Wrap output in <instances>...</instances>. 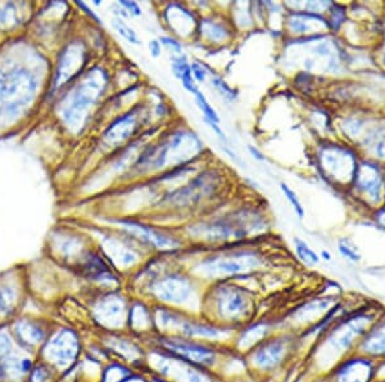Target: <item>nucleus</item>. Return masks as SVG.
I'll use <instances>...</instances> for the list:
<instances>
[{
    "label": "nucleus",
    "mask_w": 385,
    "mask_h": 382,
    "mask_svg": "<svg viewBox=\"0 0 385 382\" xmlns=\"http://www.w3.org/2000/svg\"><path fill=\"white\" fill-rule=\"evenodd\" d=\"M380 311L372 307H365L334 319L317 344L316 363L328 374L342 359L356 353L362 337Z\"/></svg>",
    "instance_id": "obj_1"
},
{
    "label": "nucleus",
    "mask_w": 385,
    "mask_h": 382,
    "mask_svg": "<svg viewBox=\"0 0 385 382\" xmlns=\"http://www.w3.org/2000/svg\"><path fill=\"white\" fill-rule=\"evenodd\" d=\"M105 87V76L100 70L93 71L79 84L63 107V119L68 126L79 128L84 124L90 108L102 96Z\"/></svg>",
    "instance_id": "obj_2"
},
{
    "label": "nucleus",
    "mask_w": 385,
    "mask_h": 382,
    "mask_svg": "<svg viewBox=\"0 0 385 382\" xmlns=\"http://www.w3.org/2000/svg\"><path fill=\"white\" fill-rule=\"evenodd\" d=\"M213 308L226 323H241L253 316L255 296L239 286L224 285L213 293Z\"/></svg>",
    "instance_id": "obj_3"
},
{
    "label": "nucleus",
    "mask_w": 385,
    "mask_h": 382,
    "mask_svg": "<svg viewBox=\"0 0 385 382\" xmlns=\"http://www.w3.org/2000/svg\"><path fill=\"white\" fill-rule=\"evenodd\" d=\"M158 346L163 353L204 369L216 365L218 353L207 342L186 339L177 335H162L158 339Z\"/></svg>",
    "instance_id": "obj_4"
},
{
    "label": "nucleus",
    "mask_w": 385,
    "mask_h": 382,
    "mask_svg": "<svg viewBox=\"0 0 385 382\" xmlns=\"http://www.w3.org/2000/svg\"><path fill=\"white\" fill-rule=\"evenodd\" d=\"M80 350L79 335L70 328H61L49 335L48 340L41 346V362L56 369H66L79 358Z\"/></svg>",
    "instance_id": "obj_5"
},
{
    "label": "nucleus",
    "mask_w": 385,
    "mask_h": 382,
    "mask_svg": "<svg viewBox=\"0 0 385 382\" xmlns=\"http://www.w3.org/2000/svg\"><path fill=\"white\" fill-rule=\"evenodd\" d=\"M38 84L32 73L26 70H15L6 76L0 97V114L17 115L27 106L36 93Z\"/></svg>",
    "instance_id": "obj_6"
},
{
    "label": "nucleus",
    "mask_w": 385,
    "mask_h": 382,
    "mask_svg": "<svg viewBox=\"0 0 385 382\" xmlns=\"http://www.w3.org/2000/svg\"><path fill=\"white\" fill-rule=\"evenodd\" d=\"M296 350V336L278 334L269 336L252 349V365L262 372L280 368Z\"/></svg>",
    "instance_id": "obj_7"
},
{
    "label": "nucleus",
    "mask_w": 385,
    "mask_h": 382,
    "mask_svg": "<svg viewBox=\"0 0 385 382\" xmlns=\"http://www.w3.org/2000/svg\"><path fill=\"white\" fill-rule=\"evenodd\" d=\"M261 264L259 258L255 252H229L207 258L199 264V270L204 276L222 279L229 277L246 274Z\"/></svg>",
    "instance_id": "obj_8"
},
{
    "label": "nucleus",
    "mask_w": 385,
    "mask_h": 382,
    "mask_svg": "<svg viewBox=\"0 0 385 382\" xmlns=\"http://www.w3.org/2000/svg\"><path fill=\"white\" fill-rule=\"evenodd\" d=\"M151 293L165 307H183L194 296V284L189 277L179 272H169L151 282Z\"/></svg>",
    "instance_id": "obj_9"
},
{
    "label": "nucleus",
    "mask_w": 385,
    "mask_h": 382,
    "mask_svg": "<svg viewBox=\"0 0 385 382\" xmlns=\"http://www.w3.org/2000/svg\"><path fill=\"white\" fill-rule=\"evenodd\" d=\"M377 362L360 353L342 359L325 374L326 382H377Z\"/></svg>",
    "instance_id": "obj_10"
},
{
    "label": "nucleus",
    "mask_w": 385,
    "mask_h": 382,
    "mask_svg": "<svg viewBox=\"0 0 385 382\" xmlns=\"http://www.w3.org/2000/svg\"><path fill=\"white\" fill-rule=\"evenodd\" d=\"M156 369L158 371L160 377H165L174 382H215L213 377L209 374V369L194 366L183 359L172 357L157 350L154 353Z\"/></svg>",
    "instance_id": "obj_11"
},
{
    "label": "nucleus",
    "mask_w": 385,
    "mask_h": 382,
    "mask_svg": "<svg viewBox=\"0 0 385 382\" xmlns=\"http://www.w3.org/2000/svg\"><path fill=\"white\" fill-rule=\"evenodd\" d=\"M9 328L15 341L26 351L41 348L50 335L45 323L35 318H17Z\"/></svg>",
    "instance_id": "obj_12"
},
{
    "label": "nucleus",
    "mask_w": 385,
    "mask_h": 382,
    "mask_svg": "<svg viewBox=\"0 0 385 382\" xmlns=\"http://www.w3.org/2000/svg\"><path fill=\"white\" fill-rule=\"evenodd\" d=\"M128 310L126 301L117 293H108L96 302L94 318L107 330L117 331L128 323Z\"/></svg>",
    "instance_id": "obj_13"
},
{
    "label": "nucleus",
    "mask_w": 385,
    "mask_h": 382,
    "mask_svg": "<svg viewBox=\"0 0 385 382\" xmlns=\"http://www.w3.org/2000/svg\"><path fill=\"white\" fill-rule=\"evenodd\" d=\"M356 351L375 362L385 360V310H382L370 325Z\"/></svg>",
    "instance_id": "obj_14"
},
{
    "label": "nucleus",
    "mask_w": 385,
    "mask_h": 382,
    "mask_svg": "<svg viewBox=\"0 0 385 382\" xmlns=\"http://www.w3.org/2000/svg\"><path fill=\"white\" fill-rule=\"evenodd\" d=\"M85 64V52L80 44H73L64 50L59 59L56 71L54 88L63 87L66 82L71 80L80 71Z\"/></svg>",
    "instance_id": "obj_15"
},
{
    "label": "nucleus",
    "mask_w": 385,
    "mask_h": 382,
    "mask_svg": "<svg viewBox=\"0 0 385 382\" xmlns=\"http://www.w3.org/2000/svg\"><path fill=\"white\" fill-rule=\"evenodd\" d=\"M122 224H125L126 228L130 229L135 236L139 237L142 240V242L153 246L156 249L175 250L179 246V241L175 240L174 237L167 236V235L162 233V232L154 229V228L145 226L143 223L126 220V221H122Z\"/></svg>",
    "instance_id": "obj_16"
},
{
    "label": "nucleus",
    "mask_w": 385,
    "mask_h": 382,
    "mask_svg": "<svg viewBox=\"0 0 385 382\" xmlns=\"http://www.w3.org/2000/svg\"><path fill=\"white\" fill-rule=\"evenodd\" d=\"M35 367L31 357L10 354L9 357L0 362V381L22 382L29 377Z\"/></svg>",
    "instance_id": "obj_17"
},
{
    "label": "nucleus",
    "mask_w": 385,
    "mask_h": 382,
    "mask_svg": "<svg viewBox=\"0 0 385 382\" xmlns=\"http://www.w3.org/2000/svg\"><path fill=\"white\" fill-rule=\"evenodd\" d=\"M137 116L133 112L126 114L112 125L105 133V140L110 146H119L123 140L130 138V135L137 129Z\"/></svg>",
    "instance_id": "obj_18"
},
{
    "label": "nucleus",
    "mask_w": 385,
    "mask_h": 382,
    "mask_svg": "<svg viewBox=\"0 0 385 382\" xmlns=\"http://www.w3.org/2000/svg\"><path fill=\"white\" fill-rule=\"evenodd\" d=\"M128 325L135 334L151 332L154 327L153 310L149 309L143 302H135L128 309Z\"/></svg>",
    "instance_id": "obj_19"
},
{
    "label": "nucleus",
    "mask_w": 385,
    "mask_h": 382,
    "mask_svg": "<svg viewBox=\"0 0 385 382\" xmlns=\"http://www.w3.org/2000/svg\"><path fill=\"white\" fill-rule=\"evenodd\" d=\"M82 270L86 276L102 284H111L116 278L113 276L111 269L105 264V261L94 252H89L88 255L84 258V264H82Z\"/></svg>",
    "instance_id": "obj_20"
},
{
    "label": "nucleus",
    "mask_w": 385,
    "mask_h": 382,
    "mask_svg": "<svg viewBox=\"0 0 385 382\" xmlns=\"http://www.w3.org/2000/svg\"><path fill=\"white\" fill-rule=\"evenodd\" d=\"M18 291L9 284L0 285V325H7L18 309Z\"/></svg>",
    "instance_id": "obj_21"
},
{
    "label": "nucleus",
    "mask_w": 385,
    "mask_h": 382,
    "mask_svg": "<svg viewBox=\"0 0 385 382\" xmlns=\"http://www.w3.org/2000/svg\"><path fill=\"white\" fill-rule=\"evenodd\" d=\"M356 180L360 188L365 192H368L372 198L379 197V189H380V177L377 172V168L370 163H363L361 168H356Z\"/></svg>",
    "instance_id": "obj_22"
},
{
    "label": "nucleus",
    "mask_w": 385,
    "mask_h": 382,
    "mask_svg": "<svg viewBox=\"0 0 385 382\" xmlns=\"http://www.w3.org/2000/svg\"><path fill=\"white\" fill-rule=\"evenodd\" d=\"M105 251L108 252L110 258L120 267H128L137 263L139 259L137 252L126 244L121 242H110L105 246Z\"/></svg>",
    "instance_id": "obj_23"
},
{
    "label": "nucleus",
    "mask_w": 385,
    "mask_h": 382,
    "mask_svg": "<svg viewBox=\"0 0 385 382\" xmlns=\"http://www.w3.org/2000/svg\"><path fill=\"white\" fill-rule=\"evenodd\" d=\"M269 336H271V325L267 322H261L248 327L247 330H244V332L241 334V339L239 340V344L244 348L253 349L259 342L266 340Z\"/></svg>",
    "instance_id": "obj_24"
},
{
    "label": "nucleus",
    "mask_w": 385,
    "mask_h": 382,
    "mask_svg": "<svg viewBox=\"0 0 385 382\" xmlns=\"http://www.w3.org/2000/svg\"><path fill=\"white\" fill-rule=\"evenodd\" d=\"M294 246H296V254L301 260L305 263V265H317L320 263V255L313 251L312 249L308 246L307 242L302 241L301 238L294 240Z\"/></svg>",
    "instance_id": "obj_25"
},
{
    "label": "nucleus",
    "mask_w": 385,
    "mask_h": 382,
    "mask_svg": "<svg viewBox=\"0 0 385 382\" xmlns=\"http://www.w3.org/2000/svg\"><path fill=\"white\" fill-rule=\"evenodd\" d=\"M15 339L8 325H0V362L15 353Z\"/></svg>",
    "instance_id": "obj_26"
},
{
    "label": "nucleus",
    "mask_w": 385,
    "mask_h": 382,
    "mask_svg": "<svg viewBox=\"0 0 385 382\" xmlns=\"http://www.w3.org/2000/svg\"><path fill=\"white\" fill-rule=\"evenodd\" d=\"M338 250L339 254L351 263H358L361 261V252L358 250V247L353 244L351 240L348 238H342L338 242Z\"/></svg>",
    "instance_id": "obj_27"
},
{
    "label": "nucleus",
    "mask_w": 385,
    "mask_h": 382,
    "mask_svg": "<svg viewBox=\"0 0 385 382\" xmlns=\"http://www.w3.org/2000/svg\"><path fill=\"white\" fill-rule=\"evenodd\" d=\"M194 97H195V102H197V105L199 107L202 114L204 116V120L217 122V124H218V122H220L218 114H217L216 110L212 107V105L209 103L207 97H206L202 91H199V90L194 94Z\"/></svg>",
    "instance_id": "obj_28"
},
{
    "label": "nucleus",
    "mask_w": 385,
    "mask_h": 382,
    "mask_svg": "<svg viewBox=\"0 0 385 382\" xmlns=\"http://www.w3.org/2000/svg\"><path fill=\"white\" fill-rule=\"evenodd\" d=\"M53 380V367L49 366L44 362L35 365L31 374H29V382H50Z\"/></svg>",
    "instance_id": "obj_29"
},
{
    "label": "nucleus",
    "mask_w": 385,
    "mask_h": 382,
    "mask_svg": "<svg viewBox=\"0 0 385 382\" xmlns=\"http://www.w3.org/2000/svg\"><path fill=\"white\" fill-rule=\"evenodd\" d=\"M202 31L209 38L211 41H226L227 38V31L224 27V24L218 22H204L202 24Z\"/></svg>",
    "instance_id": "obj_30"
},
{
    "label": "nucleus",
    "mask_w": 385,
    "mask_h": 382,
    "mask_svg": "<svg viewBox=\"0 0 385 382\" xmlns=\"http://www.w3.org/2000/svg\"><path fill=\"white\" fill-rule=\"evenodd\" d=\"M113 27L116 29V31L120 34L121 36L128 41L130 44H134V45H140V39L137 36V34L135 33L134 29H131L128 24H125L120 17L116 18L113 21Z\"/></svg>",
    "instance_id": "obj_31"
},
{
    "label": "nucleus",
    "mask_w": 385,
    "mask_h": 382,
    "mask_svg": "<svg viewBox=\"0 0 385 382\" xmlns=\"http://www.w3.org/2000/svg\"><path fill=\"white\" fill-rule=\"evenodd\" d=\"M211 84H212V87H213L225 99H227V101H230V102H234V101L238 98L236 90H234L227 82H225L222 78H220V76H212Z\"/></svg>",
    "instance_id": "obj_32"
},
{
    "label": "nucleus",
    "mask_w": 385,
    "mask_h": 382,
    "mask_svg": "<svg viewBox=\"0 0 385 382\" xmlns=\"http://www.w3.org/2000/svg\"><path fill=\"white\" fill-rule=\"evenodd\" d=\"M280 188L284 196L287 197V200H288L290 205L293 206V210L297 214L298 218H299V219H303V216H305V209H303L302 203H301L299 198H298L297 195H296V192H294L293 189H290L288 184H285V183H281Z\"/></svg>",
    "instance_id": "obj_33"
},
{
    "label": "nucleus",
    "mask_w": 385,
    "mask_h": 382,
    "mask_svg": "<svg viewBox=\"0 0 385 382\" xmlns=\"http://www.w3.org/2000/svg\"><path fill=\"white\" fill-rule=\"evenodd\" d=\"M190 70H192V78H194L195 82L203 84V82L207 80L209 70H207V67L203 65V64L192 62V64H190Z\"/></svg>",
    "instance_id": "obj_34"
},
{
    "label": "nucleus",
    "mask_w": 385,
    "mask_h": 382,
    "mask_svg": "<svg viewBox=\"0 0 385 382\" xmlns=\"http://www.w3.org/2000/svg\"><path fill=\"white\" fill-rule=\"evenodd\" d=\"M160 44L174 52V54H183V44L172 36H160Z\"/></svg>",
    "instance_id": "obj_35"
},
{
    "label": "nucleus",
    "mask_w": 385,
    "mask_h": 382,
    "mask_svg": "<svg viewBox=\"0 0 385 382\" xmlns=\"http://www.w3.org/2000/svg\"><path fill=\"white\" fill-rule=\"evenodd\" d=\"M120 6L128 12V15H130V16L139 17L143 15L142 8H140V6L137 4V1H126V0H122V1H120Z\"/></svg>",
    "instance_id": "obj_36"
},
{
    "label": "nucleus",
    "mask_w": 385,
    "mask_h": 382,
    "mask_svg": "<svg viewBox=\"0 0 385 382\" xmlns=\"http://www.w3.org/2000/svg\"><path fill=\"white\" fill-rule=\"evenodd\" d=\"M148 48L151 52V56L153 58H158L162 53V44H160V39H152V41L148 43Z\"/></svg>",
    "instance_id": "obj_37"
},
{
    "label": "nucleus",
    "mask_w": 385,
    "mask_h": 382,
    "mask_svg": "<svg viewBox=\"0 0 385 382\" xmlns=\"http://www.w3.org/2000/svg\"><path fill=\"white\" fill-rule=\"evenodd\" d=\"M206 122H207L209 129L213 131L218 138L221 139L224 143H227V138H226V135H225L224 131L221 129V126H220L217 122H207V120H206Z\"/></svg>",
    "instance_id": "obj_38"
},
{
    "label": "nucleus",
    "mask_w": 385,
    "mask_h": 382,
    "mask_svg": "<svg viewBox=\"0 0 385 382\" xmlns=\"http://www.w3.org/2000/svg\"><path fill=\"white\" fill-rule=\"evenodd\" d=\"M248 152L250 154V156L253 157V159H256L258 161H265L266 160V157L264 156V154H262V152H261L257 147L249 145Z\"/></svg>",
    "instance_id": "obj_39"
},
{
    "label": "nucleus",
    "mask_w": 385,
    "mask_h": 382,
    "mask_svg": "<svg viewBox=\"0 0 385 382\" xmlns=\"http://www.w3.org/2000/svg\"><path fill=\"white\" fill-rule=\"evenodd\" d=\"M377 154L379 155V157L385 159V138L382 139V140L377 143Z\"/></svg>",
    "instance_id": "obj_40"
},
{
    "label": "nucleus",
    "mask_w": 385,
    "mask_h": 382,
    "mask_svg": "<svg viewBox=\"0 0 385 382\" xmlns=\"http://www.w3.org/2000/svg\"><path fill=\"white\" fill-rule=\"evenodd\" d=\"M320 259L325 261H331V254L329 251H321L320 252Z\"/></svg>",
    "instance_id": "obj_41"
},
{
    "label": "nucleus",
    "mask_w": 385,
    "mask_h": 382,
    "mask_svg": "<svg viewBox=\"0 0 385 382\" xmlns=\"http://www.w3.org/2000/svg\"><path fill=\"white\" fill-rule=\"evenodd\" d=\"M4 82H6V76H3L0 73V97H1V91H3V88H4Z\"/></svg>",
    "instance_id": "obj_42"
},
{
    "label": "nucleus",
    "mask_w": 385,
    "mask_h": 382,
    "mask_svg": "<svg viewBox=\"0 0 385 382\" xmlns=\"http://www.w3.org/2000/svg\"><path fill=\"white\" fill-rule=\"evenodd\" d=\"M152 382H174V381H169V380H167V379H165V377H153Z\"/></svg>",
    "instance_id": "obj_43"
},
{
    "label": "nucleus",
    "mask_w": 385,
    "mask_h": 382,
    "mask_svg": "<svg viewBox=\"0 0 385 382\" xmlns=\"http://www.w3.org/2000/svg\"><path fill=\"white\" fill-rule=\"evenodd\" d=\"M0 382H1V381H0Z\"/></svg>",
    "instance_id": "obj_44"
}]
</instances>
